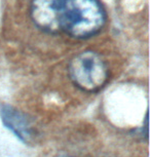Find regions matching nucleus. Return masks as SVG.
I'll return each instance as SVG.
<instances>
[{
  "label": "nucleus",
  "instance_id": "f257e3e1",
  "mask_svg": "<svg viewBox=\"0 0 150 157\" xmlns=\"http://www.w3.org/2000/svg\"><path fill=\"white\" fill-rule=\"evenodd\" d=\"M106 22L99 0H60L59 23L61 31L83 39L101 31Z\"/></svg>",
  "mask_w": 150,
  "mask_h": 157
},
{
  "label": "nucleus",
  "instance_id": "f03ea898",
  "mask_svg": "<svg viewBox=\"0 0 150 157\" xmlns=\"http://www.w3.org/2000/svg\"><path fill=\"white\" fill-rule=\"evenodd\" d=\"M69 74L77 87L87 93H96L108 80V68L95 52L85 50L70 61Z\"/></svg>",
  "mask_w": 150,
  "mask_h": 157
},
{
  "label": "nucleus",
  "instance_id": "7ed1b4c3",
  "mask_svg": "<svg viewBox=\"0 0 150 157\" xmlns=\"http://www.w3.org/2000/svg\"><path fill=\"white\" fill-rule=\"evenodd\" d=\"M59 6L60 0H32L31 17L35 25L48 33L60 32Z\"/></svg>",
  "mask_w": 150,
  "mask_h": 157
},
{
  "label": "nucleus",
  "instance_id": "20e7f679",
  "mask_svg": "<svg viewBox=\"0 0 150 157\" xmlns=\"http://www.w3.org/2000/svg\"><path fill=\"white\" fill-rule=\"evenodd\" d=\"M2 121L4 125L10 129L20 140L27 142L30 137V126L27 119L20 112L10 107L3 108L1 111Z\"/></svg>",
  "mask_w": 150,
  "mask_h": 157
},
{
  "label": "nucleus",
  "instance_id": "39448f33",
  "mask_svg": "<svg viewBox=\"0 0 150 157\" xmlns=\"http://www.w3.org/2000/svg\"><path fill=\"white\" fill-rule=\"evenodd\" d=\"M60 157H62V156H60Z\"/></svg>",
  "mask_w": 150,
  "mask_h": 157
}]
</instances>
